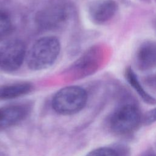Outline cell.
Segmentation results:
<instances>
[{
  "label": "cell",
  "instance_id": "cell-1",
  "mask_svg": "<svg viewBox=\"0 0 156 156\" xmlns=\"http://www.w3.org/2000/svg\"><path fill=\"white\" fill-rule=\"evenodd\" d=\"M60 51L58 40L52 36L42 37L37 40L26 56L28 67L35 71L51 66L57 60Z\"/></svg>",
  "mask_w": 156,
  "mask_h": 156
},
{
  "label": "cell",
  "instance_id": "cell-12",
  "mask_svg": "<svg viewBox=\"0 0 156 156\" xmlns=\"http://www.w3.org/2000/svg\"><path fill=\"white\" fill-rule=\"evenodd\" d=\"M12 22L9 15L0 10V40L5 38L10 32Z\"/></svg>",
  "mask_w": 156,
  "mask_h": 156
},
{
  "label": "cell",
  "instance_id": "cell-14",
  "mask_svg": "<svg viewBox=\"0 0 156 156\" xmlns=\"http://www.w3.org/2000/svg\"><path fill=\"white\" fill-rule=\"evenodd\" d=\"M156 121V108L148 112L144 116L143 122L145 124L148 125Z\"/></svg>",
  "mask_w": 156,
  "mask_h": 156
},
{
  "label": "cell",
  "instance_id": "cell-13",
  "mask_svg": "<svg viewBox=\"0 0 156 156\" xmlns=\"http://www.w3.org/2000/svg\"><path fill=\"white\" fill-rule=\"evenodd\" d=\"M87 156H118V155L111 148L101 147L92 151Z\"/></svg>",
  "mask_w": 156,
  "mask_h": 156
},
{
  "label": "cell",
  "instance_id": "cell-2",
  "mask_svg": "<svg viewBox=\"0 0 156 156\" xmlns=\"http://www.w3.org/2000/svg\"><path fill=\"white\" fill-rule=\"evenodd\" d=\"M87 101V94L82 88L69 86L62 88L52 99V107L62 115H68L80 111Z\"/></svg>",
  "mask_w": 156,
  "mask_h": 156
},
{
  "label": "cell",
  "instance_id": "cell-4",
  "mask_svg": "<svg viewBox=\"0 0 156 156\" xmlns=\"http://www.w3.org/2000/svg\"><path fill=\"white\" fill-rule=\"evenodd\" d=\"M141 121L138 108L131 104L119 108L112 115L110 126L113 131L120 135L130 133L136 130Z\"/></svg>",
  "mask_w": 156,
  "mask_h": 156
},
{
  "label": "cell",
  "instance_id": "cell-16",
  "mask_svg": "<svg viewBox=\"0 0 156 156\" xmlns=\"http://www.w3.org/2000/svg\"><path fill=\"white\" fill-rule=\"evenodd\" d=\"M155 2H156V0H155Z\"/></svg>",
  "mask_w": 156,
  "mask_h": 156
},
{
  "label": "cell",
  "instance_id": "cell-5",
  "mask_svg": "<svg viewBox=\"0 0 156 156\" xmlns=\"http://www.w3.org/2000/svg\"><path fill=\"white\" fill-rule=\"evenodd\" d=\"M26 46L19 40H12L0 47V68L8 72L18 69L26 57Z\"/></svg>",
  "mask_w": 156,
  "mask_h": 156
},
{
  "label": "cell",
  "instance_id": "cell-9",
  "mask_svg": "<svg viewBox=\"0 0 156 156\" xmlns=\"http://www.w3.org/2000/svg\"><path fill=\"white\" fill-rule=\"evenodd\" d=\"M94 50L88 51L77 60L72 68L77 76H86L91 74L98 67V61Z\"/></svg>",
  "mask_w": 156,
  "mask_h": 156
},
{
  "label": "cell",
  "instance_id": "cell-6",
  "mask_svg": "<svg viewBox=\"0 0 156 156\" xmlns=\"http://www.w3.org/2000/svg\"><path fill=\"white\" fill-rule=\"evenodd\" d=\"M117 9V4L114 0H94L88 7V14L94 23L102 24L115 16Z\"/></svg>",
  "mask_w": 156,
  "mask_h": 156
},
{
  "label": "cell",
  "instance_id": "cell-7",
  "mask_svg": "<svg viewBox=\"0 0 156 156\" xmlns=\"http://www.w3.org/2000/svg\"><path fill=\"white\" fill-rule=\"evenodd\" d=\"M135 63L138 69L141 71H147L156 67V41H146L138 48Z\"/></svg>",
  "mask_w": 156,
  "mask_h": 156
},
{
  "label": "cell",
  "instance_id": "cell-15",
  "mask_svg": "<svg viewBox=\"0 0 156 156\" xmlns=\"http://www.w3.org/2000/svg\"><path fill=\"white\" fill-rule=\"evenodd\" d=\"M147 81L150 84H151V85L156 87V73L147 77Z\"/></svg>",
  "mask_w": 156,
  "mask_h": 156
},
{
  "label": "cell",
  "instance_id": "cell-11",
  "mask_svg": "<svg viewBox=\"0 0 156 156\" xmlns=\"http://www.w3.org/2000/svg\"><path fill=\"white\" fill-rule=\"evenodd\" d=\"M125 76L129 83L145 102L152 105L156 104V100L149 94H148L141 86L136 75L131 68H128L126 69Z\"/></svg>",
  "mask_w": 156,
  "mask_h": 156
},
{
  "label": "cell",
  "instance_id": "cell-8",
  "mask_svg": "<svg viewBox=\"0 0 156 156\" xmlns=\"http://www.w3.org/2000/svg\"><path fill=\"white\" fill-rule=\"evenodd\" d=\"M28 108L21 105L0 108V130L15 125L23 120L28 113Z\"/></svg>",
  "mask_w": 156,
  "mask_h": 156
},
{
  "label": "cell",
  "instance_id": "cell-10",
  "mask_svg": "<svg viewBox=\"0 0 156 156\" xmlns=\"http://www.w3.org/2000/svg\"><path fill=\"white\" fill-rule=\"evenodd\" d=\"M31 85L27 82H18L0 85V100L12 99L27 94Z\"/></svg>",
  "mask_w": 156,
  "mask_h": 156
},
{
  "label": "cell",
  "instance_id": "cell-3",
  "mask_svg": "<svg viewBox=\"0 0 156 156\" xmlns=\"http://www.w3.org/2000/svg\"><path fill=\"white\" fill-rule=\"evenodd\" d=\"M71 7L65 0H52L36 15V21L42 28L54 29L60 27L68 21Z\"/></svg>",
  "mask_w": 156,
  "mask_h": 156
}]
</instances>
